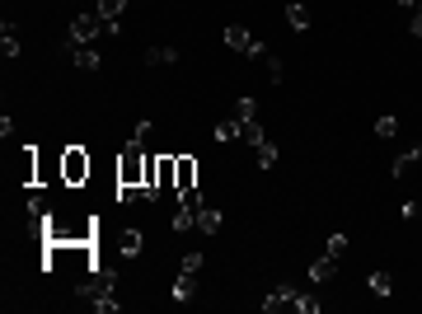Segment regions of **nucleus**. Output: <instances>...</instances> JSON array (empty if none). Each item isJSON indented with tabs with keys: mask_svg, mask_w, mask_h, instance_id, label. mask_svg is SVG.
Returning <instances> with one entry per match:
<instances>
[{
	"mask_svg": "<svg viewBox=\"0 0 422 314\" xmlns=\"http://www.w3.org/2000/svg\"><path fill=\"white\" fill-rule=\"evenodd\" d=\"M145 159H150V155H145V141H136V136H132V141L123 146V155H118V183L141 188V183H145Z\"/></svg>",
	"mask_w": 422,
	"mask_h": 314,
	"instance_id": "nucleus-1",
	"label": "nucleus"
},
{
	"mask_svg": "<svg viewBox=\"0 0 422 314\" xmlns=\"http://www.w3.org/2000/svg\"><path fill=\"white\" fill-rule=\"evenodd\" d=\"M89 169H94V159L85 155V146H66L61 150V183H66V188H85Z\"/></svg>",
	"mask_w": 422,
	"mask_h": 314,
	"instance_id": "nucleus-2",
	"label": "nucleus"
},
{
	"mask_svg": "<svg viewBox=\"0 0 422 314\" xmlns=\"http://www.w3.org/2000/svg\"><path fill=\"white\" fill-rule=\"evenodd\" d=\"M225 47H230V52H240V56H249V61H267V47L258 43L254 33H249L245 23H230V28H225Z\"/></svg>",
	"mask_w": 422,
	"mask_h": 314,
	"instance_id": "nucleus-3",
	"label": "nucleus"
},
{
	"mask_svg": "<svg viewBox=\"0 0 422 314\" xmlns=\"http://www.w3.org/2000/svg\"><path fill=\"white\" fill-rule=\"evenodd\" d=\"M99 33H108V23H103L99 14H76V19H71V47H94Z\"/></svg>",
	"mask_w": 422,
	"mask_h": 314,
	"instance_id": "nucleus-4",
	"label": "nucleus"
},
{
	"mask_svg": "<svg viewBox=\"0 0 422 314\" xmlns=\"http://www.w3.org/2000/svg\"><path fill=\"white\" fill-rule=\"evenodd\" d=\"M291 305H296V286H287V281H282V286H272V291H267L263 314H282V310H291Z\"/></svg>",
	"mask_w": 422,
	"mask_h": 314,
	"instance_id": "nucleus-5",
	"label": "nucleus"
},
{
	"mask_svg": "<svg viewBox=\"0 0 422 314\" xmlns=\"http://www.w3.org/2000/svg\"><path fill=\"white\" fill-rule=\"evenodd\" d=\"M178 159V179H174V192H188V188H197V159L192 155H174Z\"/></svg>",
	"mask_w": 422,
	"mask_h": 314,
	"instance_id": "nucleus-6",
	"label": "nucleus"
},
{
	"mask_svg": "<svg viewBox=\"0 0 422 314\" xmlns=\"http://www.w3.org/2000/svg\"><path fill=\"white\" fill-rule=\"evenodd\" d=\"M141 244H145V235L136 230V225H123V230H118V253H123V258H136Z\"/></svg>",
	"mask_w": 422,
	"mask_h": 314,
	"instance_id": "nucleus-7",
	"label": "nucleus"
},
{
	"mask_svg": "<svg viewBox=\"0 0 422 314\" xmlns=\"http://www.w3.org/2000/svg\"><path fill=\"white\" fill-rule=\"evenodd\" d=\"M123 10H127V0H99V5H94V14L108 23V33H118V23H123Z\"/></svg>",
	"mask_w": 422,
	"mask_h": 314,
	"instance_id": "nucleus-8",
	"label": "nucleus"
},
{
	"mask_svg": "<svg viewBox=\"0 0 422 314\" xmlns=\"http://www.w3.org/2000/svg\"><path fill=\"white\" fill-rule=\"evenodd\" d=\"M422 159V146H408V150H399V155H394V164H389V174H394V179H403V174H408L413 164H418Z\"/></svg>",
	"mask_w": 422,
	"mask_h": 314,
	"instance_id": "nucleus-9",
	"label": "nucleus"
},
{
	"mask_svg": "<svg viewBox=\"0 0 422 314\" xmlns=\"http://www.w3.org/2000/svg\"><path fill=\"white\" fill-rule=\"evenodd\" d=\"M174 179H178V159L174 155H160L155 159V183H160V188H174Z\"/></svg>",
	"mask_w": 422,
	"mask_h": 314,
	"instance_id": "nucleus-10",
	"label": "nucleus"
},
{
	"mask_svg": "<svg viewBox=\"0 0 422 314\" xmlns=\"http://www.w3.org/2000/svg\"><path fill=\"white\" fill-rule=\"evenodd\" d=\"M334 272H338V258H334V253H324V258L310 263V281H334Z\"/></svg>",
	"mask_w": 422,
	"mask_h": 314,
	"instance_id": "nucleus-11",
	"label": "nucleus"
},
{
	"mask_svg": "<svg viewBox=\"0 0 422 314\" xmlns=\"http://www.w3.org/2000/svg\"><path fill=\"white\" fill-rule=\"evenodd\" d=\"M287 23L296 28V33H305V28H310V5H300V0H291V5H287Z\"/></svg>",
	"mask_w": 422,
	"mask_h": 314,
	"instance_id": "nucleus-12",
	"label": "nucleus"
},
{
	"mask_svg": "<svg viewBox=\"0 0 422 314\" xmlns=\"http://www.w3.org/2000/svg\"><path fill=\"white\" fill-rule=\"evenodd\" d=\"M71 61H76L80 70H99L103 66V56L94 52V47H71Z\"/></svg>",
	"mask_w": 422,
	"mask_h": 314,
	"instance_id": "nucleus-13",
	"label": "nucleus"
},
{
	"mask_svg": "<svg viewBox=\"0 0 422 314\" xmlns=\"http://www.w3.org/2000/svg\"><path fill=\"white\" fill-rule=\"evenodd\" d=\"M192 295H197V277H192V272H178V281H174V300H178V305H188Z\"/></svg>",
	"mask_w": 422,
	"mask_h": 314,
	"instance_id": "nucleus-14",
	"label": "nucleus"
},
{
	"mask_svg": "<svg viewBox=\"0 0 422 314\" xmlns=\"http://www.w3.org/2000/svg\"><path fill=\"white\" fill-rule=\"evenodd\" d=\"M197 230H202V235H216V230H221V211L202 202V206H197Z\"/></svg>",
	"mask_w": 422,
	"mask_h": 314,
	"instance_id": "nucleus-15",
	"label": "nucleus"
},
{
	"mask_svg": "<svg viewBox=\"0 0 422 314\" xmlns=\"http://www.w3.org/2000/svg\"><path fill=\"white\" fill-rule=\"evenodd\" d=\"M216 141H245V127H240V117H225V122H216Z\"/></svg>",
	"mask_w": 422,
	"mask_h": 314,
	"instance_id": "nucleus-16",
	"label": "nucleus"
},
{
	"mask_svg": "<svg viewBox=\"0 0 422 314\" xmlns=\"http://www.w3.org/2000/svg\"><path fill=\"white\" fill-rule=\"evenodd\" d=\"M145 61H150V66H174V61H178V47H150Z\"/></svg>",
	"mask_w": 422,
	"mask_h": 314,
	"instance_id": "nucleus-17",
	"label": "nucleus"
},
{
	"mask_svg": "<svg viewBox=\"0 0 422 314\" xmlns=\"http://www.w3.org/2000/svg\"><path fill=\"white\" fill-rule=\"evenodd\" d=\"M0 52H5V56H19V33H14V23L0 28Z\"/></svg>",
	"mask_w": 422,
	"mask_h": 314,
	"instance_id": "nucleus-18",
	"label": "nucleus"
},
{
	"mask_svg": "<svg viewBox=\"0 0 422 314\" xmlns=\"http://www.w3.org/2000/svg\"><path fill=\"white\" fill-rule=\"evenodd\" d=\"M371 291H376V295H385V300L394 295V281H389V272H371Z\"/></svg>",
	"mask_w": 422,
	"mask_h": 314,
	"instance_id": "nucleus-19",
	"label": "nucleus"
},
{
	"mask_svg": "<svg viewBox=\"0 0 422 314\" xmlns=\"http://www.w3.org/2000/svg\"><path fill=\"white\" fill-rule=\"evenodd\" d=\"M89 305H94V310H99V314H113V310H118V305H123V300H118V291H103V295H94V300H89Z\"/></svg>",
	"mask_w": 422,
	"mask_h": 314,
	"instance_id": "nucleus-20",
	"label": "nucleus"
},
{
	"mask_svg": "<svg viewBox=\"0 0 422 314\" xmlns=\"http://www.w3.org/2000/svg\"><path fill=\"white\" fill-rule=\"evenodd\" d=\"M235 117H240V122H254L258 117V99H240L235 103Z\"/></svg>",
	"mask_w": 422,
	"mask_h": 314,
	"instance_id": "nucleus-21",
	"label": "nucleus"
},
{
	"mask_svg": "<svg viewBox=\"0 0 422 314\" xmlns=\"http://www.w3.org/2000/svg\"><path fill=\"white\" fill-rule=\"evenodd\" d=\"M394 132H399V117H389V112H385V117H376V136H380V141H389Z\"/></svg>",
	"mask_w": 422,
	"mask_h": 314,
	"instance_id": "nucleus-22",
	"label": "nucleus"
},
{
	"mask_svg": "<svg viewBox=\"0 0 422 314\" xmlns=\"http://www.w3.org/2000/svg\"><path fill=\"white\" fill-rule=\"evenodd\" d=\"M324 253H334V258H343V253H347V235H343V230H334V235H329Z\"/></svg>",
	"mask_w": 422,
	"mask_h": 314,
	"instance_id": "nucleus-23",
	"label": "nucleus"
},
{
	"mask_svg": "<svg viewBox=\"0 0 422 314\" xmlns=\"http://www.w3.org/2000/svg\"><path fill=\"white\" fill-rule=\"evenodd\" d=\"M258 164H263V169L277 164V146H272V141H258Z\"/></svg>",
	"mask_w": 422,
	"mask_h": 314,
	"instance_id": "nucleus-24",
	"label": "nucleus"
},
{
	"mask_svg": "<svg viewBox=\"0 0 422 314\" xmlns=\"http://www.w3.org/2000/svg\"><path fill=\"white\" fill-rule=\"evenodd\" d=\"M291 310H300V314H314V310H319V300H314L310 291H296V305H291Z\"/></svg>",
	"mask_w": 422,
	"mask_h": 314,
	"instance_id": "nucleus-25",
	"label": "nucleus"
},
{
	"mask_svg": "<svg viewBox=\"0 0 422 314\" xmlns=\"http://www.w3.org/2000/svg\"><path fill=\"white\" fill-rule=\"evenodd\" d=\"M240 127H245V141H249V146L267 141V136H263V122H258V117H254V122H240Z\"/></svg>",
	"mask_w": 422,
	"mask_h": 314,
	"instance_id": "nucleus-26",
	"label": "nucleus"
},
{
	"mask_svg": "<svg viewBox=\"0 0 422 314\" xmlns=\"http://www.w3.org/2000/svg\"><path fill=\"white\" fill-rule=\"evenodd\" d=\"M178 272H192V277H197V272H202V253H188V258L178 263Z\"/></svg>",
	"mask_w": 422,
	"mask_h": 314,
	"instance_id": "nucleus-27",
	"label": "nucleus"
},
{
	"mask_svg": "<svg viewBox=\"0 0 422 314\" xmlns=\"http://www.w3.org/2000/svg\"><path fill=\"white\" fill-rule=\"evenodd\" d=\"M282 70H287V66H282V56H267V80H272V85L282 80Z\"/></svg>",
	"mask_w": 422,
	"mask_h": 314,
	"instance_id": "nucleus-28",
	"label": "nucleus"
},
{
	"mask_svg": "<svg viewBox=\"0 0 422 314\" xmlns=\"http://www.w3.org/2000/svg\"><path fill=\"white\" fill-rule=\"evenodd\" d=\"M408 28H413V38H422V5L413 10V19H408Z\"/></svg>",
	"mask_w": 422,
	"mask_h": 314,
	"instance_id": "nucleus-29",
	"label": "nucleus"
}]
</instances>
